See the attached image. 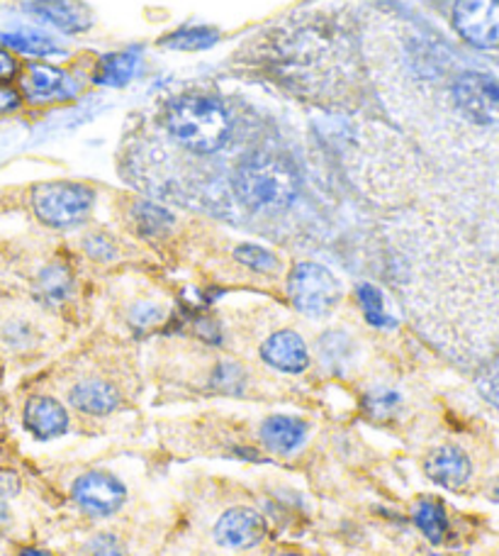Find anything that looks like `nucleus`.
<instances>
[{
    "label": "nucleus",
    "mask_w": 499,
    "mask_h": 556,
    "mask_svg": "<svg viewBox=\"0 0 499 556\" xmlns=\"http://www.w3.org/2000/svg\"><path fill=\"white\" fill-rule=\"evenodd\" d=\"M234 193L254 213L285 211L299 193V178L285 159L254 154L236 168Z\"/></svg>",
    "instance_id": "f257e3e1"
},
{
    "label": "nucleus",
    "mask_w": 499,
    "mask_h": 556,
    "mask_svg": "<svg viewBox=\"0 0 499 556\" xmlns=\"http://www.w3.org/2000/svg\"><path fill=\"white\" fill-rule=\"evenodd\" d=\"M166 125L193 152H217L229 139V115L213 98L181 96L168 105Z\"/></svg>",
    "instance_id": "f03ea898"
},
{
    "label": "nucleus",
    "mask_w": 499,
    "mask_h": 556,
    "mask_svg": "<svg viewBox=\"0 0 499 556\" xmlns=\"http://www.w3.org/2000/svg\"><path fill=\"white\" fill-rule=\"evenodd\" d=\"M33 211L49 227H72L91 213L95 193L84 184L49 181L33 188Z\"/></svg>",
    "instance_id": "7ed1b4c3"
},
{
    "label": "nucleus",
    "mask_w": 499,
    "mask_h": 556,
    "mask_svg": "<svg viewBox=\"0 0 499 556\" xmlns=\"http://www.w3.org/2000/svg\"><path fill=\"white\" fill-rule=\"evenodd\" d=\"M338 295H342V288H338L334 274L319 264H297L287 276V298L299 313L309 317L332 313Z\"/></svg>",
    "instance_id": "20e7f679"
},
{
    "label": "nucleus",
    "mask_w": 499,
    "mask_h": 556,
    "mask_svg": "<svg viewBox=\"0 0 499 556\" xmlns=\"http://www.w3.org/2000/svg\"><path fill=\"white\" fill-rule=\"evenodd\" d=\"M72 495L84 513L93 515V518H107V515L123 508L127 501V489L113 473L91 471L78 476Z\"/></svg>",
    "instance_id": "39448f33"
},
{
    "label": "nucleus",
    "mask_w": 499,
    "mask_h": 556,
    "mask_svg": "<svg viewBox=\"0 0 499 556\" xmlns=\"http://www.w3.org/2000/svg\"><path fill=\"white\" fill-rule=\"evenodd\" d=\"M453 23L473 47H499V0H458Z\"/></svg>",
    "instance_id": "423d86ee"
},
{
    "label": "nucleus",
    "mask_w": 499,
    "mask_h": 556,
    "mask_svg": "<svg viewBox=\"0 0 499 556\" xmlns=\"http://www.w3.org/2000/svg\"><path fill=\"white\" fill-rule=\"evenodd\" d=\"M268 534V525L261 513L252 508H229L215 525V540L227 549H252Z\"/></svg>",
    "instance_id": "0eeeda50"
},
{
    "label": "nucleus",
    "mask_w": 499,
    "mask_h": 556,
    "mask_svg": "<svg viewBox=\"0 0 499 556\" xmlns=\"http://www.w3.org/2000/svg\"><path fill=\"white\" fill-rule=\"evenodd\" d=\"M456 103L475 123L499 121V84L481 74H465L456 84Z\"/></svg>",
    "instance_id": "6e6552de"
},
{
    "label": "nucleus",
    "mask_w": 499,
    "mask_h": 556,
    "mask_svg": "<svg viewBox=\"0 0 499 556\" xmlns=\"http://www.w3.org/2000/svg\"><path fill=\"white\" fill-rule=\"evenodd\" d=\"M25 10L62 33H86L93 25L91 10L81 0H29Z\"/></svg>",
    "instance_id": "1a4fd4ad"
},
{
    "label": "nucleus",
    "mask_w": 499,
    "mask_h": 556,
    "mask_svg": "<svg viewBox=\"0 0 499 556\" xmlns=\"http://www.w3.org/2000/svg\"><path fill=\"white\" fill-rule=\"evenodd\" d=\"M17 91L23 96V101L47 103L54 98H64L68 93V78L62 68L49 66V64H29L25 72L20 68L17 74Z\"/></svg>",
    "instance_id": "9d476101"
},
{
    "label": "nucleus",
    "mask_w": 499,
    "mask_h": 556,
    "mask_svg": "<svg viewBox=\"0 0 499 556\" xmlns=\"http://www.w3.org/2000/svg\"><path fill=\"white\" fill-rule=\"evenodd\" d=\"M23 420L27 432L35 437V440H54V437H62L68 432V413L62 403L56 399H49V395H37V399H29L25 403Z\"/></svg>",
    "instance_id": "9b49d317"
},
{
    "label": "nucleus",
    "mask_w": 499,
    "mask_h": 556,
    "mask_svg": "<svg viewBox=\"0 0 499 556\" xmlns=\"http://www.w3.org/2000/svg\"><path fill=\"white\" fill-rule=\"evenodd\" d=\"M261 356L268 366L283 374H303L309 364L307 344L293 330H281L268 337L261 346Z\"/></svg>",
    "instance_id": "f8f14e48"
},
{
    "label": "nucleus",
    "mask_w": 499,
    "mask_h": 556,
    "mask_svg": "<svg viewBox=\"0 0 499 556\" xmlns=\"http://www.w3.org/2000/svg\"><path fill=\"white\" fill-rule=\"evenodd\" d=\"M424 471L428 479L444 485V489H461L471 479L473 466L458 446H438V450L426 456Z\"/></svg>",
    "instance_id": "ddd939ff"
},
{
    "label": "nucleus",
    "mask_w": 499,
    "mask_h": 556,
    "mask_svg": "<svg viewBox=\"0 0 499 556\" xmlns=\"http://www.w3.org/2000/svg\"><path fill=\"white\" fill-rule=\"evenodd\" d=\"M309 427L293 415H271L261 425V440L276 454H291L307 440Z\"/></svg>",
    "instance_id": "4468645a"
},
{
    "label": "nucleus",
    "mask_w": 499,
    "mask_h": 556,
    "mask_svg": "<svg viewBox=\"0 0 499 556\" xmlns=\"http://www.w3.org/2000/svg\"><path fill=\"white\" fill-rule=\"evenodd\" d=\"M68 401L86 415H110L119 408V393L107 381H81L68 393Z\"/></svg>",
    "instance_id": "2eb2a0df"
},
{
    "label": "nucleus",
    "mask_w": 499,
    "mask_h": 556,
    "mask_svg": "<svg viewBox=\"0 0 499 556\" xmlns=\"http://www.w3.org/2000/svg\"><path fill=\"white\" fill-rule=\"evenodd\" d=\"M0 42H3L15 56H49V54H62V49L54 45V39H49L42 33H35L29 27H15V29H0Z\"/></svg>",
    "instance_id": "dca6fc26"
},
{
    "label": "nucleus",
    "mask_w": 499,
    "mask_h": 556,
    "mask_svg": "<svg viewBox=\"0 0 499 556\" xmlns=\"http://www.w3.org/2000/svg\"><path fill=\"white\" fill-rule=\"evenodd\" d=\"M139 64L137 52H123V54H107L95 66V84L100 86H125L129 78L135 76Z\"/></svg>",
    "instance_id": "f3484780"
},
{
    "label": "nucleus",
    "mask_w": 499,
    "mask_h": 556,
    "mask_svg": "<svg viewBox=\"0 0 499 556\" xmlns=\"http://www.w3.org/2000/svg\"><path fill=\"white\" fill-rule=\"evenodd\" d=\"M414 525L424 532V538L428 542L434 544L444 542V538L448 534V518H446L444 505L434 498L419 501L414 508Z\"/></svg>",
    "instance_id": "a211bd4d"
},
{
    "label": "nucleus",
    "mask_w": 499,
    "mask_h": 556,
    "mask_svg": "<svg viewBox=\"0 0 499 556\" xmlns=\"http://www.w3.org/2000/svg\"><path fill=\"white\" fill-rule=\"evenodd\" d=\"M358 303H361V311L366 315V320L373 327H395V317L387 315L385 311V298L371 283H361L358 286Z\"/></svg>",
    "instance_id": "6ab92c4d"
},
{
    "label": "nucleus",
    "mask_w": 499,
    "mask_h": 556,
    "mask_svg": "<svg viewBox=\"0 0 499 556\" xmlns=\"http://www.w3.org/2000/svg\"><path fill=\"white\" fill-rule=\"evenodd\" d=\"M217 42V33L209 27H185L178 29V33L168 35L164 39V47L171 49H183V52H197V49H207Z\"/></svg>",
    "instance_id": "aec40b11"
},
{
    "label": "nucleus",
    "mask_w": 499,
    "mask_h": 556,
    "mask_svg": "<svg viewBox=\"0 0 499 556\" xmlns=\"http://www.w3.org/2000/svg\"><path fill=\"white\" fill-rule=\"evenodd\" d=\"M72 291V278L62 269V266H49L42 271L37 281V295L44 303H59Z\"/></svg>",
    "instance_id": "412c9836"
},
{
    "label": "nucleus",
    "mask_w": 499,
    "mask_h": 556,
    "mask_svg": "<svg viewBox=\"0 0 499 556\" xmlns=\"http://www.w3.org/2000/svg\"><path fill=\"white\" fill-rule=\"evenodd\" d=\"M135 217H137L139 230H142L144 235H158V232H164V230H168V227L174 225L171 213H166L164 207L152 205V203L137 205Z\"/></svg>",
    "instance_id": "4be33fe9"
},
{
    "label": "nucleus",
    "mask_w": 499,
    "mask_h": 556,
    "mask_svg": "<svg viewBox=\"0 0 499 556\" xmlns=\"http://www.w3.org/2000/svg\"><path fill=\"white\" fill-rule=\"evenodd\" d=\"M234 256H236L239 264H244V266H248V269H254L258 274H268V271H276L278 269L276 254L264 250V247H258V244L236 247Z\"/></svg>",
    "instance_id": "5701e85b"
},
{
    "label": "nucleus",
    "mask_w": 499,
    "mask_h": 556,
    "mask_svg": "<svg viewBox=\"0 0 499 556\" xmlns=\"http://www.w3.org/2000/svg\"><path fill=\"white\" fill-rule=\"evenodd\" d=\"M84 556H127V552L115 534H95L84 547Z\"/></svg>",
    "instance_id": "b1692460"
},
{
    "label": "nucleus",
    "mask_w": 499,
    "mask_h": 556,
    "mask_svg": "<svg viewBox=\"0 0 499 556\" xmlns=\"http://www.w3.org/2000/svg\"><path fill=\"white\" fill-rule=\"evenodd\" d=\"M397 403H399V395L397 393L381 391V393L371 395L366 405H368V410H371L375 417H385V415H391V410L395 408Z\"/></svg>",
    "instance_id": "393cba45"
},
{
    "label": "nucleus",
    "mask_w": 499,
    "mask_h": 556,
    "mask_svg": "<svg viewBox=\"0 0 499 556\" xmlns=\"http://www.w3.org/2000/svg\"><path fill=\"white\" fill-rule=\"evenodd\" d=\"M23 105V96H20L15 84H0V117L13 115Z\"/></svg>",
    "instance_id": "a878e982"
},
{
    "label": "nucleus",
    "mask_w": 499,
    "mask_h": 556,
    "mask_svg": "<svg viewBox=\"0 0 499 556\" xmlns=\"http://www.w3.org/2000/svg\"><path fill=\"white\" fill-rule=\"evenodd\" d=\"M20 74V62L10 49L0 42V84H15Z\"/></svg>",
    "instance_id": "bb28decb"
},
{
    "label": "nucleus",
    "mask_w": 499,
    "mask_h": 556,
    "mask_svg": "<svg viewBox=\"0 0 499 556\" xmlns=\"http://www.w3.org/2000/svg\"><path fill=\"white\" fill-rule=\"evenodd\" d=\"M20 489H23L20 476L13 469H0V498H15Z\"/></svg>",
    "instance_id": "cd10ccee"
},
{
    "label": "nucleus",
    "mask_w": 499,
    "mask_h": 556,
    "mask_svg": "<svg viewBox=\"0 0 499 556\" xmlns=\"http://www.w3.org/2000/svg\"><path fill=\"white\" fill-rule=\"evenodd\" d=\"M86 250H88V254L95 256V260H110V256L115 254L113 244H110L107 240H103V237H88Z\"/></svg>",
    "instance_id": "c85d7f7f"
},
{
    "label": "nucleus",
    "mask_w": 499,
    "mask_h": 556,
    "mask_svg": "<svg viewBox=\"0 0 499 556\" xmlns=\"http://www.w3.org/2000/svg\"><path fill=\"white\" fill-rule=\"evenodd\" d=\"M10 522H13V513H10L8 503H5L3 498H0V530H5Z\"/></svg>",
    "instance_id": "c756f323"
},
{
    "label": "nucleus",
    "mask_w": 499,
    "mask_h": 556,
    "mask_svg": "<svg viewBox=\"0 0 499 556\" xmlns=\"http://www.w3.org/2000/svg\"><path fill=\"white\" fill-rule=\"evenodd\" d=\"M17 556H52L49 552H44V549H35V547H27V549H23L20 552Z\"/></svg>",
    "instance_id": "7c9ffc66"
},
{
    "label": "nucleus",
    "mask_w": 499,
    "mask_h": 556,
    "mask_svg": "<svg viewBox=\"0 0 499 556\" xmlns=\"http://www.w3.org/2000/svg\"><path fill=\"white\" fill-rule=\"evenodd\" d=\"M3 413H5V401L0 399V417H3Z\"/></svg>",
    "instance_id": "2f4dec72"
},
{
    "label": "nucleus",
    "mask_w": 499,
    "mask_h": 556,
    "mask_svg": "<svg viewBox=\"0 0 499 556\" xmlns=\"http://www.w3.org/2000/svg\"><path fill=\"white\" fill-rule=\"evenodd\" d=\"M281 556H299V554H281Z\"/></svg>",
    "instance_id": "473e14b6"
},
{
    "label": "nucleus",
    "mask_w": 499,
    "mask_h": 556,
    "mask_svg": "<svg viewBox=\"0 0 499 556\" xmlns=\"http://www.w3.org/2000/svg\"><path fill=\"white\" fill-rule=\"evenodd\" d=\"M434 556H442V554H434Z\"/></svg>",
    "instance_id": "72a5a7b5"
}]
</instances>
